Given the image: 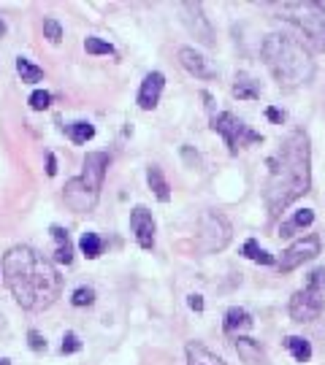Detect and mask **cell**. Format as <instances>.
Instances as JSON below:
<instances>
[{"label":"cell","instance_id":"19","mask_svg":"<svg viewBox=\"0 0 325 365\" xmlns=\"http://www.w3.org/2000/svg\"><path fill=\"white\" fill-rule=\"evenodd\" d=\"M233 95H236L239 100H255V97H260V87H258V82L241 73V76L236 79V84H233Z\"/></svg>","mask_w":325,"mask_h":365},{"label":"cell","instance_id":"24","mask_svg":"<svg viewBox=\"0 0 325 365\" xmlns=\"http://www.w3.org/2000/svg\"><path fill=\"white\" fill-rule=\"evenodd\" d=\"M17 71H19V76H22V82H28V84H35V82H41L44 79V71L41 68H35L30 60H25V57H19L17 60Z\"/></svg>","mask_w":325,"mask_h":365},{"label":"cell","instance_id":"25","mask_svg":"<svg viewBox=\"0 0 325 365\" xmlns=\"http://www.w3.org/2000/svg\"><path fill=\"white\" fill-rule=\"evenodd\" d=\"M244 257H250L252 263H260V265H271L274 263V257L268 252H263L258 246V241H252V238L244 243Z\"/></svg>","mask_w":325,"mask_h":365},{"label":"cell","instance_id":"36","mask_svg":"<svg viewBox=\"0 0 325 365\" xmlns=\"http://www.w3.org/2000/svg\"><path fill=\"white\" fill-rule=\"evenodd\" d=\"M3 35H6V22L0 19V38H3Z\"/></svg>","mask_w":325,"mask_h":365},{"label":"cell","instance_id":"15","mask_svg":"<svg viewBox=\"0 0 325 365\" xmlns=\"http://www.w3.org/2000/svg\"><path fill=\"white\" fill-rule=\"evenodd\" d=\"M187 365H225V360L217 357L214 352H209L203 344L190 341L187 344Z\"/></svg>","mask_w":325,"mask_h":365},{"label":"cell","instance_id":"17","mask_svg":"<svg viewBox=\"0 0 325 365\" xmlns=\"http://www.w3.org/2000/svg\"><path fill=\"white\" fill-rule=\"evenodd\" d=\"M52 238L57 241V252H55V260L57 263H73V246H71V238H68V230H63L60 225L52 227Z\"/></svg>","mask_w":325,"mask_h":365},{"label":"cell","instance_id":"32","mask_svg":"<svg viewBox=\"0 0 325 365\" xmlns=\"http://www.w3.org/2000/svg\"><path fill=\"white\" fill-rule=\"evenodd\" d=\"M28 341H30L32 352H44V349H46V341H44V335L35 333V330H30V333H28Z\"/></svg>","mask_w":325,"mask_h":365},{"label":"cell","instance_id":"29","mask_svg":"<svg viewBox=\"0 0 325 365\" xmlns=\"http://www.w3.org/2000/svg\"><path fill=\"white\" fill-rule=\"evenodd\" d=\"M306 290H312V292H323L325 290V268H315L309 279H306Z\"/></svg>","mask_w":325,"mask_h":365},{"label":"cell","instance_id":"21","mask_svg":"<svg viewBox=\"0 0 325 365\" xmlns=\"http://www.w3.org/2000/svg\"><path fill=\"white\" fill-rule=\"evenodd\" d=\"M312 222H315V212H312V209H304V212L295 214L290 222H285V225L279 227V233H282V236H290V233L301 230V227H309Z\"/></svg>","mask_w":325,"mask_h":365},{"label":"cell","instance_id":"16","mask_svg":"<svg viewBox=\"0 0 325 365\" xmlns=\"http://www.w3.org/2000/svg\"><path fill=\"white\" fill-rule=\"evenodd\" d=\"M223 328H225V333H230V335H236L239 330H250V328H252V317H250V311H244V308H228Z\"/></svg>","mask_w":325,"mask_h":365},{"label":"cell","instance_id":"14","mask_svg":"<svg viewBox=\"0 0 325 365\" xmlns=\"http://www.w3.org/2000/svg\"><path fill=\"white\" fill-rule=\"evenodd\" d=\"M236 352L239 357L244 360V365H271L266 357V349L260 346L255 338H247V335H236Z\"/></svg>","mask_w":325,"mask_h":365},{"label":"cell","instance_id":"23","mask_svg":"<svg viewBox=\"0 0 325 365\" xmlns=\"http://www.w3.org/2000/svg\"><path fill=\"white\" fill-rule=\"evenodd\" d=\"M79 246H82V252H84L87 260H95V257H100V252H103V241L98 238L95 233H84Z\"/></svg>","mask_w":325,"mask_h":365},{"label":"cell","instance_id":"34","mask_svg":"<svg viewBox=\"0 0 325 365\" xmlns=\"http://www.w3.org/2000/svg\"><path fill=\"white\" fill-rule=\"evenodd\" d=\"M46 174H49V176H55V174H57V162H55V154H49V157H46Z\"/></svg>","mask_w":325,"mask_h":365},{"label":"cell","instance_id":"20","mask_svg":"<svg viewBox=\"0 0 325 365\" xmlns=\"http://www.w3.org/2000/svg\"><path fill=\"white\" fill-rule=\"evenodd\" d=\"M147 179H149V187L155 189V195L160 198L162 203H168V200H171V187H168V182L162 179V171L158 168V165H149Z\"/></svg>","mask_w":325,"mask_h":365},{"label":"cell","instance_id":"6","mask_svg":"<svg viewBox=\"0 0 325 365\" xmlns=\"http://www.w3.org/2000/svg\"><path fill=\"white\" fill-rule=\"evenodd\" d=\"M212 130L220 133V135L225 138L228 152L230 154H236L241 147H247V144H258V141H263L260 133H255L252 127H247L239 117H233V114H228V111L212 117Z\"/></svg>","mask_w":325,"mask_h":365},{"label":"cell","instance_id":"1","mask_svg":"<svg viewBox=\"0 0 325 365\" xmlns=\"http://www.w3.org/2000/svg\"><path fill=\"white\" fill-rule=\"evenodd\" d=\"M3 279L14 301L28 311H44L63 292L57 268L30 246H14L3 254Z\"/></svg>","mask_w":325,"mask_h":365},{"label":"cell","instance_id":"3","mask_svg":"<svg viewBox=\"0 0 325 365\" xmlns=\"http://www.w3.org/2000/svg\"><path fill=\"white\" fill-rule=\"evenodd\" d=\"M263 60L285 90H295L315 79V60L309 49L288 32H271L263 41Z\"/></svg>","mask_w":325,"mask_h":365},{"label":"cell","instance_id":"37","mask_svg":"<svg viewBox=\"0 0 325 365\" xmlns=\"http://www.w3.org/2000/svg\"><path fill=\"white\" fill-rule=\"evenodd\" d=\"M0 365H11V360H6V357H0Z\"/></svg>","mask_w":325,"mask_h":365},{"label":"cell","instance_id":"30","mask_svg":"<svg viewBox=\"0 0 325 365\" xmlns=\"http://www.w3.org/2000/svg\"><path fill=\"white\" fill-rule=\"evenodd\" d=\"M49 103H52V95L44 90H35L30 95V109L32 111H44V109H49Z\"/></svg>","mask_w":325,"mask_h":365},{"label":"cell","instance_id":"2","mask_svg":"<svg viewBox=\"0 0 325 365\" xmlns=\"http://www.w3.org/2000/svg\"><path fill=\"white\" fill-rule=\"evenodd\" d=\"M309 165H312L309 135L304 130H292L277 149V154L268 160V179L263 187V200L271 216L282 214L301 195L309 192V184H312Z\"/></svg>","mask_w":325,"mask_h":365},{"label":"cell","instance_id":"28","mask_svg":"<svg viewBox=\"0 0 325 365\" xmlns=\"http://www.w3.org/2000/svg\"><path fill=\"white\" fill-rule=\"evenodd\" d=\"M44 35L52 41V44H60L63 41V28H60V22L57 19H44Z\"/></svg>","mask_w":325,"mask_h":365},{"label":"cell","instance_id":"12","mask_svg":"<svg viewBox=\"0 0 325 365\" xmlns=\"http://www.w3.org/2000/svg\"><path fill=\"white\" fill-rule=\"evenodd\" d=\"M179 62H182V68L187 73H193L195 79H214L217 76V68L206 60L201 52L190 49V46H182L179 49Z\"/></svg>","mask_w":325,"mask_h":365},{"label":"cell","instance_id":"7","mask_svg":"<svg viewBox=\"0 0 325 365\" xmlns=\"http://www.w3.org/2000/svg\"><path fill=\"white\" fill-rule=\"evenodd\" d=\"M230 241V225L225 216L214 212H206L201 216V227H198V246L201 252H220Z\"/></svg>","mask_w":325,"mask_h":365},{"label":"cell","instance_id":"31","mask_svg":"<svg viewBox=\"0 0 325 365\" xmlns=\"http://www.w3.org/2000/svg\"><path fill=\"white\" fill-rule=\"evenodd\" d=\"M79 349H82V341H79V335H76V333H65L60 352H63V355H73V352H79Z\"/></svg>","mask_w":325,"mask_h":365},{"label":"cell","instance_id":"33","mask_svg":"<svg viewBox=\"0 0 325 365\" xmlns=\"http://www.w3.org/2000/svg\"><path fill=\"white\" fill-rule=\"evenodd\" d=\"M266 117H268L271 122H279V124L285 122V114H282V111H277V109H266Z\"/></svg>","mask_w":325,"mask_h":365},{"label":"cell","instance_id":"13","mask_svg":"<svg viewBox=\"0 0 325 365\" xmlns=\"http://www.w3.org/2000/svg\"><path fill=\"white\" fill-rule=\"evenodd\" d=\"M162 87H165V76H162L160 71L147 73L144 82H141V90H138V106H141L144 111H152V109L158 106V100H160Z\"/></svg>","mask_w":325,"mask_h":365},{"label":"cell","instance_id":"10","mask_svg":"<svg viewBox=\"0 0 325 365\" xmlns=\"http://www.w3.org/2000/svg\"><path fill=\"white\" fill-rule=\"evenodd\" d=\"M323 292H312V290H298L290 298V317L295 322H312L323 314Z\"/></svg>","mask_w":325,"mask_h":365},{"label":"cell","instance_id":"26","mask_svg":"<svg viewBox=\"0 0 325 365\" xmlns=\"http://www.w3.org/2000/svg\"><path fill=\"white\" fill-rule=\"evenodd\" d=\"M71 303L79 306V308H84V306H93V303H95V290H93V287H79V290L73 292Z\"/></svg>","mask_w":325,"mask_h":365},{"label":"cell","instance_id":"35","mask_svg":"<svg viewBox=\"0 0 325 365\" xmlns=\"http://www.w3.org/2000/svg\"><path fill=\"white\" fill-rule=\"evenodd\" d=\"M187 303H190V308H195V311H203V298H201V295H190Z\"/></svg>","mask_w":325,"mask_h":365},{"label":"cell","instance_id":"8","mask_svg":"<svg viewBox=\"0 0 325 365\" xmlns=\"http://www.w3.org/2000/svg\"><path fill=\"white\" fill-rule=\"evenodd\" d=\"M317 254H320V238H317V236H306V238L295 241L292 246H288V249L282 252L279 271H282V274H290V271H295L298 265L315 260Z\"/></svg>","mask_w":325,"mask_h":365},{"label":"cell","instance_id":"18","mask_svg":"<svg viewBox=\"0 0 325 365\" xmlns=\"http://www.w3.org/2000/svg\"><path fill=\"white\" fill-rule=\"evenodd\" d=\"M285 346H288V352L292 355L295 363H309V360H312V344H309L306 338H301V335H288V338H285Z\"/></svg>","mask_w":325,"mask_h":365},{"label":"cell","instance_id":"4","mask_svg":"<svg viewBox=\"0 0 325 365\" xmlns=\"http://www.w3.org/2000/svg\"><path fill=\"white\" fill-rule=\"evenodd\" d=\"M263 8L274 11L279 19L295 25L306 44L315 52H325V6L317 0H288V3H266Z\"/></svg>","mask_w":325,"mask_h":365},{"label":"cell","instance_id":"27","mask_svg":"<svg viewBox=\"0 0 325 365\" xmlns=\"http://www.w3.org/2000/svg\"><path fill=\"white\" fill-rule=\"evenodd\" d=\"M84 49H87L90 55H114V46L106 44V41H100V38H87V41H84Z\"/></svg>","mask_w":325,"mask_h":365},{"label":"cell","instance_id":"22","mask_svg":"<svg viewBox=\"0 0 325 365\" xmlns=\"http://www.w3.org/2000/svg\"><path fill=\"white\" fill-rule=\"evenodd\" d=\"M68 135L73 144H87L95 135V127L90 122H73V124H68Z\"/></svg>","mask_w":325,"mask_h":365},{"label":"cell","instance_id":"9","mask_svg":"<svg viewBox=\"0 0 325 365\" xmlns=\"http://www.w3.org/2000/svg\"><path fill=\"white\" fill-rule=\"evenodd\" d=\"M179 14H182L185 28L193 32L203 46H212L214 44V30H212L209 19L203 17V6L201 3H179Z\"/></svg>","mask_w":325,"mask_h":365},{"label":"cell","instance_id":"11","mask_svg":"<svg viewBox=\"0 0 325 365\" xmlns=\"http://www.w3.org/2000/svg\"><path fill=\"white\" fill-rule=\"evenodd\" d=\"M130 227L136 233V241L141 249H152L155 246V219L152 212H147L144 206H136L130 212Z\"/></svg>","mask_w":325,"mask_h":365},{"label":"cell","instance_id":"5","mask_svg":"<svg viewBox=\"0 0 325 365\" xmlns=\"http://www.w3.org/2000/svg\"><path fill=\"white\" fill-rule=\"evenodd\" d=\"M106 168H109V154L106 152H93L84 157V171L82 176L71 179L65 184V206L76 214H87L95 209L100 187L106 179Z\"/></svg>","mask_w":325,"mask_h":365}]
</instances>
